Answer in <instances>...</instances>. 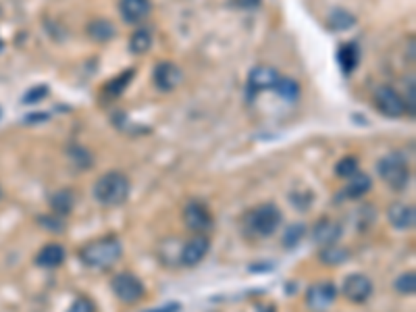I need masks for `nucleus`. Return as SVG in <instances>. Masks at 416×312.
Masks as SVG:
<instances>
[{"label":"nucleus","mask_w":416,"mask_h":312,"mask_svg":"<svg viewBox=\"0 0 416 312\" xmlns=\"http://www.w3.org/2000/svg\"><path fill=\"white\" fill-rule=\"evenodd\" d=\"M121 256H123V244L113 236L87 242L79 250V260L87 269H111L121 260Z\"/></svg>","instance_id":"1"},{"label":"nucleus","mask_w":416,"mask_h":312,"mask_svg":"<svg viewBox=\"0 0 416 312\" xmlns=\"http://www.w3.org/2000/svg\"><path fill=\"white\" fill-rule=\"evenodd\" d=\"M132 191V181L121 171H109L98 177L94 183V198L102 206H121L127 202Z\"/></svg>","instance_id":"2"},{"label":"nucleus","mask_w":416,"mask_h":312,"mask_svg":"<svg viewBox=\"0 0 416 312\" xmlns=\"http://www.w3.org/2000/svg\"><path fill=\"white\" fill-rule=\"evenodd\" d=\"M281 211L277 208V204H260L256 208L244 217V223H246V229L256 236V238H269L273 236L279 225H281Z\"/></svg>","instance_id":"3"},{"label":"nucleus","mask_w":416,"mask_h":312,"mask_svg":"<svg viewBox=\"0 0 416 312\" xmlns=\"http://www.w3.org/2000/svg\"><path fill=\"white\" fill-rule=\"evenodd\" d=\"M379 177L395 191H402L410 183V167L402 154H387L377 165Z\"/></svg>","instance_id":"4"},{"label":"nucleus","mask_w":416,"mask_h":312,"mask_svg":"<svg viewBox=\"0 0 416 312\" xmlns=\"http://www.w3.org/2000/svg\"><path fill=\"white\" fill-rule=\"evenodd\" d=\"M111 289L123 304H136L144 298V283L129 271L117 273L111 279Z\"/></svg>","instance_id":"5"},{"label":"nucleus","mask_w":416,"mask_h":312,"mask_svg":"<svg viewBox=\"0 0 416 312\" xmlns=\"http://www.w3.org/2000/svg\"><path fill=\"white\" fill-rule=\"evenodd\" d=\"M373 100H375L377 111L391 119H397V117L406 115V111H408L406 100L391 85H379L373 94Z\"/></svg>","instance_id":"6"},{"label":"nucleus","mask_w":416,"mask_h":312,"mask_svg":"<svg viewBox=\"0 0 416 312\" xmlns=\"http://www.w3.org/2000/svg\"><path fill=\"white\" fill-rule=\"evenodd\" d=\"M337 298V287L331 281L310 285L306 291V304L312 312H325Z\"/></svg>","instance_id":"7"},{"label":"nucleus","mask_w":416,"mask_h":312,"mask_svg":"<svg viewBox=\"0 0 416 312\" xmlns=\"http://www.w3.org/2000/svg\"><path fill=\"white\" fill-rule=\"evenodd\" d=\"M373 289H375L373 281L366 275H362V273L348 275L346 281L342 283V293L352 304H364L373 295Z\"/></svg>","instance_id":"8"},{"label":"nucleus","mask_w":416,"mask_h":312,"mask_svg":"<svg viewBox=\"0 0 416 312\" xmlns=\"http://www.w3.org/2000/svg\"><path fill=\"white\" fill-rule=\"evenodd\" d=\"M183 223L189 231L204 233L213 227V215L202 202H189L183 208Z\"/></svg>","instance_id":"9"},{"label":"nucleus","mask_w":416,"mask_h":312,"mask_svg":"<svg viewBox=\"0 0 416 312\" xmlns=\"http://www.w3.org/2000/svg\"><path fill=\"white\" fill-rule=\"evenodd\" d=\"M208 252H211V240H208L204 233H198L196 238H191L189 242H185L181 246L179 262L183 267H196V264H200L206 258Z\"/></svg>","instance_id":"10"},{"label":"nucleus","mask_w":416,"mask_h":312,"mask_svg":"<svg viewBox=\"0 0 416 312\" xmlns=\"http://www.w3.org/2000/svg\"><path fill=\"white\" fill-rule=\"evenodd\" d=\"M281 75L277 69L269 67V65H258L250 71L248 75V90L252 94H258V92H267V90H275L277 83H279Z\"/></svg>","instance_id":"11"},{"label":"nucleus","mask_w":416,"mask_h":312,"mask_svg":"<svg viewBox=\"0 0 416 312\" xmlns=\"http://www.w3.org/2000/svg\"><path fill=\"white\" fill-rule=\"evenodd\" d=\"M119 13L121 19L129 25H140L144 23L150 13H152V3L150 0H121L119 3Z\"/></svg>","instance_id":"12"},{"label":"nucleus","mask_w":416,"mask_h":312,"mask_svg":"<svg viewBox=\"0 0 416 312\" xmlns=\"http://www.w3.org/2000/svg\"><path fill=\"white\" fill-rule=\"evenodd\" d=\"M181 79H183L181 69L171 61H163L154 67V85L160 92H173L181 83Z\"/></svg>","instance_id":"13"},{"label":"nucleus","mask_w":416,"mask_h":312,"mask_svg":"<svg viewBox=\"0 0 416 312\" xmlns=\"http://www.w3.org/2000/svg\"><path fill=\"white\" fill-rule=\"evenodd\" d=\"M387 219L391 223V227L399 229V231H406V229H412L414 223H416V211L412 204H404V202H395L389 206L387 211Z\"/></svg>","instance_id":"14"},{"label":"nucleus","mask_w":416,"mask_h":312,"mask_svg":"<svg viewBox=\"0 0 416 312\" xmlns=\"http://www.w3.org/2000/svg\"><path fill=\"white\" fill-rule=\"evenodd\" d=\"M344 229L337 221H331V219H323L319 221L315 227H312V240L321 246H333L337 244V240L342 238Z\"/></svg>","instance_id":"15"},{"label":"nucleus","mask_w":416,"mask_h":312,"mask_svg":"<svg viewBox=\"0 0 416 312\" xmlns=\"http://www.w3.org/2000/svg\"><path fill=\"white\" fill-rule=\"evenodd\" d=\"M65 248L61 244H48L44 246L38 256H36V264L42 269H56L65 262Z\"/></svg>","instance_id":"16"},{"label":"nucleus","mask_w":416,"mask_h":312,"mask_svg":"<svg viewBox=\"0 0 416 312\" xmlns=\"http://www.w3.org/2000/svg\"><path fill=\"white\" fill-rule=\"evenodd\" d=\"M87 36H90L94 42L104 44V42H111V40L117 36V28H115V23L109 21V19H94V21H90V25H87Z\"/></svg>","instance_id":"17"},{"label":"nucleus","mask_w":416,"mask_h":312,"mask_svg":"<svg viewBox=\"0 0 416 312\" xmlns=\"http://www.w3.org/2000/svg\"><path fill=\"white\" fill-rule=\"evenodd\" d=\"M371 187H373V179L366 173L358 171L354 177H350V181H348V185L344 189V198H352V200L362 198L364 194L371 191Z\"/></svg>","instance_id":"18"},{"label":"nucleus","mask_w":416,"mask_h":312,"mask_svg":"<svg viewBox=\"0 0 416 312\" xmlns=\"http://www.w3.org/2000/svg\"><path fill=\"white\" fill-rule=\"evenodd\" d=\"M50 206H52V213L59 215V217H67L71 215L73 206H75V196L69 187L65 189H59L52 198H50Z\"/></svg>","instance_id":"19"},{"label":"nucleus","mask_w":416,"mask_h":312,"mask_svg":"<svg viewBox=\"0 0 416 312\" xmlns=\"http://www.w3.org/2000/svg\"><path fill=\"white\" fill-rule=\"evenodd\" d=\"M337 61H340L344 73L350 75V73L358 67V63H360V50H358V46L352 44V42L344 44V46L340 48V52H337Z\"/></svg>","instance_id":"20"},{"label":"nucleus","mask_w":416,"mask_h":312,"mask_svg":"<svg viewBox=\"0 0 416 312\" xmlns=\"http://www.w3.org/2000/svg\"><path fill=\"white\" fill-rule=\"evenodd\" d=\"M134 75H136V69L121 71L117 77H113L107 85H104V94H107L109 98H119V96L127 90V85L132 83Z\"/></svg>","instance_id":"21"},{"label":"nucleus","mask_w":416,"mask_h":312,"mask_svg":"<svg viewBox=\"0 0 416 312\" xmlns=\"http://www.w3.org/2000/svg\"><path fill=\"white\" fill-rule=\"evenodd\" d=\"M319 260L327 267H340L348 260V250L340 248L337 244L333 246H323V250L319 252Z\"/></svg>","instance_id":"22"},{"label":"nucleus","mask_w":416,"mask_h":312,"mask_svg":"<svg viewBox=\"0 0 416 312\" xmlns=\"http://www.w3.org/2000/svg\"><path fill=\"white\" fill-rule=\"evenodd\" d=\"M150 48H152V34L146 28H142V30H138V32L132 34V38H129V50L134 54H146Z\"/></svg>","instance_id":"23"},{"label":"nucleus","mask_w":416,"mask_h":312,"mask_svg":"<svg viewBox=\"0 0 416 312\" xmlns=\"http://www.w3.org/2000/svg\"><path fill=\"white\" fill-rule=\"evenodd\" d=\"M275 92H277L283 100L293 102V100H298V96H300V83H298L295 79L281 77L279 83H277V87H275Z\"/></svg>","instance_id":"24"},{"label":"nucleus","mask_w":416,"mask_h":312,"mask_svg":"<svg viewBox=\"0 0 416 312\" xmlns=\"http://www.w3.org/2000/svg\"><path fill=\"white\" fill-rule=\"evenodd\" d=\"M360 171V163H358V158L356 156H344L337 165H335V173H337V177H346V179H350V177H354L356 173Z\"/></svg>","instance_id":"25"},{"label":"nucleus","mask_w":416,"mask_h":312,"mask_svg":"<svg viewBox=\"0 0 416 312\" xmlns=\"http://www.w3.org/2000/svg\"><path fill=\"white\" fill-rule=\"evenodd\" d=\"M393 287H395V291L402 293V295H412V293L416 291V275H414V271L402 273V275L395 279Z\"/></svg>","instance_id":"26"},{"label":"nucleus","mask_w":416,"mask_h":312,"mask_svg":"<svg viewBox=\"0 0 416 312\" xmlns=\"http://www.w3.org/2000/svg\"><path fill=\"white\" fill-rule=\"evenodd\" d=\"M67 312H96V306H94V302L90 298L79 295V298L73 300V304L69 306Z\"/></svg>","instance_id":"27"},{"label":"nucleus","mask_w":416,"mask_h":312,"mask_svg":"<svg viewBox=\"0 0 416 312\" xmlns=\"http://www.w3.org/2000/svg\"><path fill=\"white\" fill-rule=\"evenodd\" d=\"M48 96V85H36L32 87L25 96H23V102L25 104H34V102H40L42 98Z\"/></svg>","instance_id":"28"},{"label":"nucleus","mask_w":416,"mask_h":312,"mask_svg":"<svg viewBox=\"0 0 416 312\" xmlns=\"http://www.w3.org/2000/svg\"><path fill=\"white\" fill-rule=\"evenodd\" d=\"M38 223H40L42 227L50 229V231H63V229H65V225H63V221H61L59 215H52V217H40Z\"/></svg>","instance_id":"29"},{"label":"nucleus","mask_w":416,"mask_h":312,"mask_svg":"<svg viewBox=\"0 0 416 312\" xmlns=\"http://www.w3.org/2000/svg\"><path fill=\"white\" fill-rule=\"evenodd\" d=\"M306 233V227L304 225H293L287 233H285V246L289 248V246H295L300 240H302V236Z\"/></svg>","instance_id":"30"},{"label":"nucleus","mask_w":416,"mask_h":312,"mask_svg":"<svg viewBox=\"0 0 416 312\" xmlns=\"http://www.w3.org/2000/svg\"><path fill=\"white\" fill-rule=\"evenodd\" d=\"M179 310H181L179 302H169V304H165V306H160L156 310H148V312H179Z\"/></svg>","instance_id":"31"},{"label":"nucleus","mask_w":416,"mask_h":312,"mask_svg":"<svg viewBox=\"0 0 416 312\" xmlns=\"http://www.w3.org/2000/svg\"><path fill=\"white\" fill-rule=\"evenodd\" d=\"M258 3H260V0H238V5L244 7V9H252V7H256Z\"/></svg>","instance_id":"32"},{"label":"nucleus","mask_w":416,"mask_h":312,"mask_svg":"<svg viewBox=\"0 0 416 312\" xmlns=\"http://www.w3.org/2000/svg\"><path fill=\"white\" fill-rule=\"evenodd\" d=\"M260 312H277V310H275V308H273V306H267V308H262V310H260Z\"/></svg>","instance_id":"33"},{"label":"nucleus","mask_w":416,"mask_h":312,"mask_svg":"<svg viewBox=\"0 0 416 312\" xmlns=\"http://www.w3.org/2000/svg\"><path fill=\"white\" fill-rule=\"evenodd\" d=\"M0 48H3V42H0Z\"/></svg>","instance_id":"34"},{"label":"nucleus","mask_w":416,"mask_h":312,"mask_svg":"<svg viewBox=\"0 0 416 312\" xmlns=\"http://www.w3.org/2000/svg\"><path fill=\"white\" fill-rule=\"evenodd\" d=\"M0 196H3V189H0Z\"/></svg>","instance_id":"35"}]
</instances>
